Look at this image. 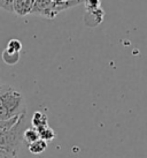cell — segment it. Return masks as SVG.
<instances>
[{"label": "cell", "instance_id": "cell-1", "mask_svg": "<svg viewBox=\"0 0 147 158\" xmlns=\"http://www.w3.org/2000/svg\"><path fill=\"white\" fill-rule=\"evenodd\" d=\"M26 114L24 97L15 88L1 84L0 88V120Z\"/></svg>", "mask_w": 147, "mask_h": 158}, {"label": "cell", "instance_id": "cell-2", "mask_svg": "<svg viewBox=\"0 0 147 158\" xmlns=\"http://www.w3.org/2000/svg\"><path fill=\"white\" fill-rule=\"evenodd\" d=\"M26 114L20 117L18 123L14 126L0 134V149L18 157V150L23 142V132L26 129Z\"/></svg>", "mask_w": 147, "mask_h": 158}, {"label": "cell", "instance_id": "cell-3", "mask_svg": "<svg viewBox=\"0 0 147 158\" xmlns=\"http://www.w3.org/2000/svg\"><path fill=\"white\" fill-rule=\"evenodd\" d=\"M68 8H71L68 1L54 2L52 0H35V4L32 6L30 14L46 19H54L59 13Z\"/></svg>", "mask_w": 147, "mask_h": 158}, {"label": "cell", "instance_id": "cell-4", "mask_svg": "<svg viewBox=\"0 0 147 158\" xmlns=\"http://www.w3.org/2000/svg\"><path fill=\"white\" fill-rule=\"evenodd\" d=\"M35 0H14L13 1V12L18 16H26L30 14Z\"/></svg>", "mask_w": 147, "mask_h": 158}, {"label": "cell", "instance_id": "cell-5", "mask_svg": "<svg viewBox=\"0 0 147 158\" xmlns=\"http://www.w3.org/2000/svg\"><path fill=\"white\" fill-rule=\"evenodd\" d=\"M31 125H32V127L36 128V129H38L40 127H44V126H47L48 125V119L46 117V114L42 113V112H35L34 113V117L31 119Z\"/></svg>", "mask_w": 147, "mask_h": 158}, {"label": "cell", "instance_id": "cell-6", "mask_svg": "<svg viewBox=\"0 0 147 158\" xmlns=\"http://www.w3.org/2000/svg\"><path fill=\"white\" fill-rule=\"evenodd\" d=\"M28 149H29V151H30L31 154L40 155L47 149V142L42 140V139H39V140L35 141V142H32L31 144L28 145Z\"/></svg>", "mask_w": 147, "mask_h": 158}, {"label": "cell", "instance_id": "cell-7", "mask_svg": "<svg viewBox=\"0 0 147 158\" xmlns=\"http://www.w3.org/2000/svg\"><path fill=\"white\" fill-rule=\"evenodd\" d=\"M39 139H40V137H39V134L36 128L28 127L24 129V132H23V141H24L28 145L31 144V143L35 142V141L39 140Z\"/></svg>", "mask_w": 147, "mask_h": 158}, {"label": "cell", "instance_id": "cell-8", "mask_svg": "<svg viewBox=\"0 0 147 158\" xmlns=\"http://www.w3.org/2000/svg\"><path fill=\"white\" fill-rule=\"evenodd\" d=\"M37 132H38V134H39V137H40L42 140L46 141V142L54 140V137H55V132L50 127V125L38 128Z\"/></svg>", "mask_w": 147, "mask_h": 158}, {"label": "cell", "instance_id": "cell-9", "mask_svg": "<svg viewBox=\"0 0 147 158\" xmlns=\"http://www.w3.org/2000/svg\"><path fill=\"white\" fill-rule=\"evenodd\" d=\"M22 50V43L18 40H10L7 43L5 51L8 53H20Z\"/></svg>", "mask_w": 147, "mask_h": 158}, {"label": "cell", "instance_id": "cell-10", "mask_svg": "<svg viewBox=\"0 0 147 158\" xmlns=\"http://www.w3.org/2000/svg\"><path fill=\"white\" fill-rule=\"evenodd\" d=\"M2 59L7 65H15V64H18V59H20V53H8L4 51Z\"/></svg>", "mask_w": 147, "mask_h": 158}, {"label": "cell", "instance_id": "cell-11", "mask_svg": "<svg viewBox=\"0 0 147 158\" xmlns=\"http://www.w3.org/2000/svg\"><path fill=\"white\" fill-rule=\"evenodd\" d=\"M20 117H14V118L7 119V120H0V134L2 132H5V131H7V129H9L12 126H14L15 123H18Z\"/></svg>", "mask_w": 147, "mask_h": 158}, {"label": "cell", "instance_id": "cell-12", "mask_svg": "<svg viewBox=\"0 0 147 158\" xmlns=\"http://www.w3.org/2000/svg\"><path fill=\"white\" fill-rule=\"evenodd\" d=\"M84 4L86 6V12L90 13L92 10H95V9L100 8V6H101V0H85Z\"/></svg>", "mask_w": 147, "mask_h": 158}, {"label": "cell", "instance_id": "cell-13", "mask_svg": "<svg viewBox=\"0 0 147 158\" xmlns=\"http://www.w3.org/2000/svg\"><path fill=\"white\" fill-rule=\"evenodd\" d=\"M13 1L14 0H0V7L5 10L13 12Z\"/></svg>", "mask_w": 147, "mask_h": 158}, {"label": "cell", "instance_id": "cell-14", "mask_svg": "<svg viewBox=\"0 0 147 158\" xmlns=\"http://www.w3.org/2000/svg\"><path fill=\"white\" fill-rule=\"evenodd\" d=\"M0 158H18V157L12 154H9V152H7L6 150L0 149Z\"/></svg>", "mask_w": 147, "mask_h": 158}, {"label": "cell", "instance_id": "cell-15", "mask_svg": "<svg viewBox=\"0 0 147 158\" xmlns=\"http://www.w3.org/2000/svg\"><path fill=\"white\" fill-rule=\"evenodd\" d=\"M52 1H54V2H65L67 0H52Z\"/></svg>", "mask_w": 147, "mask_h": 158}, {"label": "cell", "instance_id": "cell-16", "mask_svg": "<svg viewBox=\"0 0 147 158\" xmlns=\"http://www.w3.org/2000/svg\"><path fill=\"white\" fill-rule=\"evenodd\" d=\"M0 88H1V84H0Z\"/></svg>", "mask_w": 147, "mask_h": 158}]
</instances>
